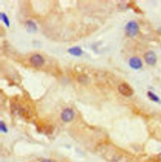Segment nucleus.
Segmentation results:
<instances>
[{
    "mask_svg": "<svg viewBox=\"0 0 161 162\" xmlns=\"http://www.w3.org/2000/svg\"><path fill=\"white\" fill-rule=\"evenodd\" d=\"M125 34L129 37H137L139 34V25L137 21H129L125 26Z\"/></svg>",
    "mask_w": 161,
    "mask_h": 162,
    "instance_id": "1",
    "label": "nucleus"
},
{
    "mask_svg": "<svg viewBox=\"0 0 161 162\" xmlns=\"http://www.w3.org/2000/svg\"><path fill=\"white\" fill-rule=\"evenodd\" d=\"M28 61H30L31 66L36 67V68H40V67H43L45 64V58L41 56V54H39V53H34L32 56H30Z\"/></svg>",
    "mask_w": 161,
    "mask_h": 162,
    "instance_id": "2",
    "label": "nucleus"
},
{
    "mask_svg": "<svg viewBox=\"0 0 161 162\" xmlns=\"http://www.w3.org/2000/svg\"><path fill=\"white\" fill-rule=\"evenodd\" d=\"M117 90H119V93H120L122 96H126V98H130V96H133V94H134L133 87L129 85V84H126V82H121L120 85L117 86Z\"/></svg>",
    "mask_w": 161,
    "mask_h": 162,
    "instance_id": "3",
    "label": "nucleus"
},
{
    "mask_svg": "<svg viewBox=\"0 0 161 162\" xmlns=\"http://www.w3.org/2000/svg\"><path fill=\"white\" fill-rule=\"evenodd\" d=\"M73 118H75V111H73L72 108H70V107H67V108H64L62 112H61V120H62L63 122H71L73 121Z\"/></svg>",
    "mask_w": 161,
    "mask_h": 162,
    "instance_id": "4",
    "label": "nucleus"
},
{
    "mask_svg": "<svg viewBox=\"0 0 161 162\" xmlns=\"http://www.w3.org/2000/svg\"><path fill=\"white\" fill-rule=\"evenodd\" d=\"M143 58H144V62H146L147 66H155V64L157 63V56L153 50H147L146 53H144Z\"/></svg>",
    "mask_w": 161,
    "mask_h": 162,
    "instance_id": "5",
    "label": "nucleus"
},
{
    "mask_svg": "<svg viewBox=\"0 0 161 162\" xmlns=\"http://www.w3.org/2000/svg\"><path fill=\"white\" fill-rule=\"evenodd\" d=\"M128 63H129V66H130V68L131 70H135V71L141 70L142 67H143V62H142V59H141L139 57H137V56L129 58Z\"/></svg>",
    "mask_w": 161,
    "mask_h": 162,
    "instance_id": "6",
    "label": "nucleus"
},
{
    "mask_svg": "<svg viewBox=\"0 0 161 162\" xmlns=\"http://www.w3.org/2000/svg\"><path fill=\"white\" fill-rule=\"evenodd\" d=\"M25 27L27 32H30V34H35V32L37 31V25L35 23L32 19H27V21L25 22Z\"/></svg>",
    "mask_w": 161,
    "mask_h": 162,
    "instance_id": "7",
    "label": "nucleus"
},
{
    "mask_svg": "<svg viewBox=\"0 0 161 162\" xmlns=\"http://www.w3.org/2000/svg\"><path fill=\"white\" fill-rule=\"evenodd\" d=\"M68 54L75 56V57H81L84 54V51H83V49L80 46H73V48H70V49H68Z\"/></svg>",
    "mask_w": 161,
    "mask_h": 162,
    "instance_id": "8",
    "label": "nucleus"
},
{
    "mask_svg": "<svg viewBox=\"0 0 161 162\" xmlns=\"http://www.w3.org/2000/svg\"><path fill=\"white\" fill-rule=\"evenodd\" d=\"M76 80H77V82L81 84V85H86V84H89V76L88 75H84V73H81V75H77Z\"/></svg>",
    "mask_w": 161,
    "mask_h": 162,
    "instance_id": "9",
    "label": "nucleus"
},
{
    "mask_svg": "<svg viewBox=\"0 0 161 162\" xmlns=\"http://www.w3.org/2000/svg\"><path fill=\"white\" fill-rule=\"evenodd\" d=\"M147 96L150 98L152 102H156V103H161V99L159 98V96L156 95V94H153L152 92H147Z\"/></svg>",
    "mask_w": 161,
    "mask_h": 162,
    "instance_id": "10",
    "label": "nucleus"
},
{
    "mask_svg": "<svg viewBox=\"0 0 161 162\" xmlns=\"http://www.w3.org/2000/svg\"><path fill=\"white\" fill-rule=\"evenodd\" d=\"M0 19L4 22V25L6 26V27H9V25H11V23H9V19H8V17H6V14H5L4 12L0 13Z\"/></svg>",
    "mask_w": 161,
    "mask_h": 162,
    "instance_id": "11",
    "label": "nucleus"
},
{
    "mask_svg": "<svg viewBox=\"0 0 161 162\" xmlns=\"http://www.w3.org/2000/svg\"><path fill=\"white\" fill-rule=\"evenodd\" d=\"M0 130H1V132H8V127H6L5 122H0Z\"/></svg>",
    "mask_w": 161,
    "mask_h": 162,
    "instance_id": "12",
    "label": "nucleus"
},
{
    "mask_svg": "<svg viewBox=\"0 0 161 162\" xmlns=\"http://www.w3.org/2000/svg\"><path fill=\"white\" fill-rule=\"evenodd\" d=\"M40 162H53V161L49 160V158H44V160H41Z\"/></svg>",
    "mask_w": 161,
    "mask_h": 162,
    "instance_id": "13",
    "label": "nucleus"
}]
</instances>
